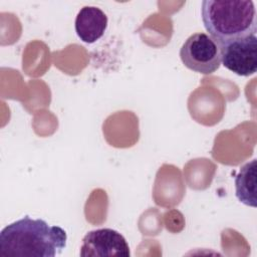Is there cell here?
I'll use <instances>...</instances> for the list:
<instances>
[{
	"label": "cell",
	"instance_id": "3957f363",
	"mask_svg": "<svg viewBox=\"0 0 257 257\" xmlns=\"http://www.w3.org/2000/svg\"><path fill=\"white\" fill-rule=\"evenodd\" d=\"M180 57L187 68L206 75L214 73L221 64L218 42L203 32L194 33L185 40Z\"/></svg>",
	"mask_w": 257,
	"mask_h": 257
},
{
	"label": "cell",
	"instance_id": "7a4b0ae2",
	"mask_svg": "<svg viewBox=\"0 0 257 257\" xmlns=\"http://www.w3.org/2000/svg\"><path fill=\"white\" fill-rule=\"evenodd\" d=\"M202 21L219 44L256 34V9L251 0H204Z\"/></svg>",
	"mask_w": 257,
	"mask_h": 257
},
{
	"label": "cell",
	"instance_id": "6da1fadb",
	"mask_svg": "<svg viewBox=\"0 0 257 257\" xmlns=\"http://www.w3.org/2000/svg\"><path fill=\"white\" fill-rule=\"evenodd\" d=\"M66 232L42 219L25 216L2 229L1 257H54L66 246Z\"/></svg>",
	"mask_w": 257,
	"mask_h": 257
},
{
	"label": "cell",
	"instance_id": "277c9868",
	"mask_svg": "<svg viewBox=\"0 0 257 257\" xmlns=\"http://www.w3.org/2000/svg\"><path fill=\"white\" fill-rule=\"evenodd\" d=\"M219 46L221 62L228 70L240 76H249L257 71L256 34L220 43Z\"/></svg>",
	"mask_w": 257,
	"mask_h": 257
},
{
	"label": "cell",
	"instance_id": "52a82bcc",
	"mask_svg": "<svg viewBox=\"0 0 257 257\" xmlns=\"http://www.w3.org/2000/svg\"><path fill=\"white\" fill-rule=\"evenodd\" d=\"M257 162L252 160L243 165L235 177V194L246 206L257 207Z\"/></svg>",
	"mask_w": 257,
	"mask_h": 257
},
{
	"label": "cell",
	"instance_id": "8992f818",
	"mask_svg": "<svg viewBox=\"0 0 257 257\" xmlns=\"http://www.w3.org/2000/svg\"><path fill=\"white\" fill-rule=\"evenodd\" d=\"M107 27V16L95 6H84L76 15L74 28L85 43H94L102 37Z\"/></svg>",
	"mask_w": 257,
	"mask_h": 257
},
{
	"label": "cell",
	"instance_id": "5b68a950",
	"mask_svg": "<svg viewBox=\"0 0 257 257\" xmlns=\"http://www.w3.org/2000/svg\"><path fill=\"white\" fill-rule=\"evenodd\" d=\"M82 257H128L130 246L124 237L110 228L89 231L80 246Z\"/></svg>",
	"mask_w": 257,
	"mask_h": 257
}]
</instances>
